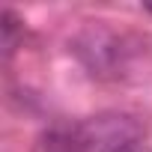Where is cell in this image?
Returning <instances> with one entry per match:
<instances>
[{"instance_id": "obj_1", "label": "cell", "mask_w": 152, "mask_h": 152, "mask_svg": "<svg viewBox=\"0 0 152 152\" xmlns=\"http://www.w3.org/2000/svg\"><path fill=\"white\" fill-rule=\"evenodd\" d=\"M72 54L99 81H119L143 54V39L125 30L107 27V21H90L72 39Z\"/></svg>"}, {"instance_id": "obj_2", "label": "cell", "mask_w": 152, "mask_h": 152, "mask_svg": "<svg viewBox=\"0 0 152 152\" xmlns=\"http://www.w3.org/2000/svg\"><path fill=\"white\" fill-rule=\"evenodd\" d=\"M84 152H152L143 137V125L128 113H99L75 122Z\"/></svg>"}, {"instance_id": "obj_3", "label": "cell", "mask_w": 152, "mask_h": 152, "mask_svg": "<svg viewBox=\"0 0 152 152\" xmlns=\"http://www.w3.org/2000/svg\"><path fill=\"white\" fill-rule=\"evenodd\" d=\"M36 152H84L81 149V134L78 125H51L39 134Z\"/></svg>"}, {"instance_id": "obj_4", "label": "cell", "mask_w": 152, "mask_h": 152, "mask_svg": "<svg viewBox=\"0 0 152 152\" xmlns=\"http://www.w3.org/2000/svg\"><path fill=\"white\" fill-rule=\"evenodd\" d=\"M24 27H21V21L15 18V12L12 9H3V57L9 60L12 57V51L18 48V33H21Z\"/></svg>"}, {"instance_id": "obj_5", "label": "cell", "mask_w": 152, "mask_h": 152, "mask_svg": "<svg viewBox=\"0 0 152 152\" xmlns=\"http://www.w3.org/2000/svg\"><path fill=\"white\" fill-rule=\"evenodd\" d=\"M143 9H146V12H149V15H152V3H143Z\"/></svg>"}]
</instances>
